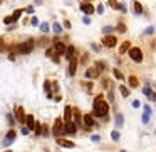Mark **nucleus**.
<instances>
[{
	"label": "nucleus",
	"instance_id": "obj_1",
	"mask_svg": "<svg viewBox=\"0 0 156 152\" xmlns=\"http://www.w3.org/2000/svg\"><path fill=\"white\" fill-rule=\"evenodd\" d=\"M109 112V104L102 100V94L96 95L94 99V107H92V115L94 117H106Z\"/></svg>",
	"mask_w": 156,
	"mask_h": 152
},
{
	"label": "nucleus",
	"instance_id": "obj_2",
	"mask_svg": "<svg viewBox=\"0 0 156 152\" xmlns=\"http://www.w3.org/2000/svg\"><path fill=\"white\" fill-rule=\"evenodd\" d=\"M32 48H34V40L29 38L27 42H22V44H19V45H15V52L20 54V55H27V54L32 52Z\"/></svg>",
	"mask_w": 156,
	"mask_h": 152
},
{
	"label": "nucleus",
	"instance_id": "obj_3",
	"mask_svg": "<svg viewBox=\"0 0 156 152\" xmlns=\"http://www.w3.org/2000/svg\"><path fill=\"white\" fill-rule=\"evenodd\" d=\"M52 134L56 135V137H60V135H66V124H64V119H60L57 117L56 120H54V127H52Z\"/></svg>",
	"mask_w": 156,
	"mask_h": 152
},
{
	"label": "nucleus",
	"instance_id": "obj_4",
	"mask_svg": "<svg viewBox=\"0 0 156 152\" xmlns=\"http://www.w3.org/2000/svg\"><path fill=\"white\" fill-rule=\"evenodd\" d=\"M128 54H129V59H131L133 62H136V64H141V62H143V50L139 47H131Z\"/></svg>",
	"mask_w": 156,
	"mask_h": 152
},
{
	"label": "nucleus",
	"instance_id": "obj_5",
	"mask_svg": "<svg viewBox=\"0 0 156 152\" xmlns=\"http://www.w3.org/2000/svg\"><path fill=\"white\" fill-rule=\"evenodd\" d=\"M102 45L107 48H113L117 45V38L114 37V35H104V38H102Z\"/></svg>",
	"mask_w": 156,
	"mask_h": 152
},
{
	"label": "nucleus",
	"instance_id": "obj_6",
	"mask_svg": "<svg viewBox=\"0 0 156 152\" xmlns=\"http://www.w3.org/2000/svg\"><path fill=\"white\" fill-rule=\"evenodd\" d=\"M79 9H81V12H84L86 15H92L94 13V5L91 3V2H81V5H79Z\"/></svg>",
	"mask_w": 156,
	"mask_h": 152
},
{
	"label": "nucleus",
	"instance_id": "obj_7",
	"mask_svg": "<svg viewBox=\"0 0 156 152\" xmlns=\"http://www.w3.org/2000/svg\"><path fill=\"white\" fill-rule=\"evenodd\" d=\"M54 50H56L57 55H66V52H67V45H66L62 40H57V42L54 44Z\"/></svg>",
	"mask_w": 156,
	"mask_h": 152
},
{
	"label": "nucleus",
	"instance_id": "obj_8",
	"mask_svg": "<svg viewBox=\"0 0 156 152\" xmlns=\"http://www.w3.org/2000/svg\"><path fill=\"white\" fill-rule=\"evenodd\" d=\"M99 74H101V70H99L98 67H89L84 75H86V79H98Z\"/></svg>",
	"mask_w": 156,
	"mask_h": 152
},
{
	"label": "nucleus",
	"instance_id": "obj_9",
	"mask_svg": "<svg viewBox=\"0 0 156 152\" xmlns=\"http://www.w3.org/2000/svg\"><path fill=\"white\" fill-rule=\"evenodd\" d=\"M72 120L76 122V125L77 127H81L82 125V117H81V112H79V109H76V107H72Z\"/></svg>",
	"mask_w": 156,
	"mask_h": 152
},
{
	"label": "nucleus",
	"instance_id": "obj_10",
	"mask_svg": "<svg viewBox=\"0 0 156 152\" xmlns=\"http://www.w3.org/2000/svg\"><path fill=\"white\" fill-rule=\"evenodd\" d=\"M76 134H77V125H76V122L72 120V122L66 124V135H76Z\"/></svg>",
	"mask_w": 156,
	"mask_h": 152
},
{
	"label": "nucleus",
	"instance_id": "obj_11",
	"mask_svg": "<svg viewBox=\"0 0 156 152\" xmlns=\"http://www.w3.org/2000/svg\"><path fill=\"white\" fill-rule=\"evenodd\" d=\"M25 117H27V115L24 112V107H17V109H15V119H17L20 124H25Z\"/></svg>",
	"mask_w": 156,
	"mask_h": 152
},
{
	"label": "nucleus",
	"instance_id": "obj_12",
	"mask_svg": "<svg viewBox=\"0 0 156 152\" xmlns=\"http://www.w3.org/2000/svg\"><path fill=\"white\" fill-rule=\"evenodd\" d=\"M77 64H79V62H77V59H76V57L69 60V72H67V74H69L71 77L76 74V70H77Z\"/></svg>",
	"mask_w": 156,
	"mask_h": 152
},
{
	"label": "nucleus",
	"instance_id": "obj_13",
	"mask_svg": "<svg viewBox=\"0 0 156 152\" xmlns=\"http://www.w3.org/2000/svg\"><path fill=\"white\" fill-rule=\"evenodd\" d=\"M64 122L67 124V122H72V107L71 105H67L66 109H64Z\"/></svg>",
	"mask_w": 156,
	"mask_h": 152
},
{
	"label": "nucleus",
	"instance_id": "obj_14",
	"mask_svg": "<svg viewBox=\"0 0 156 152\" xmlns=\"http://www.w3.org/2000/svg\"><path fill=\"white\" fill-rule=\"evenodd\" d=\"M57 144H59V145H62V147H67V149H72V147H76V144L72 142V141L62 139V137H59V139H57Z\"/></svg>",
	"mask_w": 156,
	"mask_h": 152
},
{
	"label": "nucleus",
	"instance_id": "obj_15",
	"mask_svg": "<svg viewBox=\"0 0 156 152\" xmlns=\"http://www.w3.org/2000/svg\"><path fill=\"white\" fill-rule=\"evenodd\" d=\"M82 120H84V125H86L87 129H91V127L94 125V115H92V114H86L84 117H82Z\"/></svg>",
	"mask_w": 156,
	"mask_h": 152
},
{
	"label": "nucleus",
	"instance_id": "obj_16",
	"mask_svg": "<svg viewBox=\"0 0 156 152\" xmlns=\"http://www.w3.org/2000/svg\"><path fill=\"white\" fill-rule=\"evenodd\" d=\"M133 12L134 15H143V5L138 0H133Z\"/></svg>",
	"mask_w": 156,
	"mask_h": 152
},
{
	"label": "nucleus",
	"instance_id": "obj_17",
	"mask_svg": "<svg viewBox=\"0 0 156 152\" xmlns=\"http://www.w3.org/2000/svg\"><path fill=\"white\" fill-rule=\"evenodd\" d=\"M129 48H131V42H129V40H124V42L121 44V47H119V54L124 55V54L129 52Z\"/></svg>",
	"mask_w": 156,
	"mask_h": 152
},
{
	"label": "nucleus",
	"instance_id": "obj_18",
	"mask_svg": "<svg viewBox=\"0 0 156 152\" xmlns=\"http://www.w3.org/2000/svg\"><path fill=\"white\" fill-rule=\"evenodd\" d=\"M114 124H116L117 129L124 125V115L121 114V112H117V114H116V117H114Z\"/></svg>",
	"mask_w": 156,
	"mask_h": 152
},
{
	"label": "nucleus",
	"instance_id": "obj_19",
	"mask_svg": "<svg viewBox=\"0 0 156 152\" xmlns=\"http://www.w3.org/2000/svg\"><path fill=\"white\" fill-rule=\"evenodd\" d=\"M128 84H129L131 89H136V87L139 85V80H138L136 75H129V77H128Z\"/></svg>",
	"mask_w": 156,
	"mask_h": 152
},
{
	"label": "nucleus",
	"instance_id": "obj_20",
	"mask_svg": "<svg viewBox=\"0 0 156 152\" xmlns=\"http://www.w3.org/2000/svg\"><path fill=\"white\" fill-rule=\"evenodd\" d=\"M66 57H67V60H71V59H74V57H76V47H74V45H69V47H67Z\"/></svg>",
	"mask_w": 156,
	"mask_h": 152
},
{
	"label": "nucleus",
	"instance_id": "obj_21",
	"mask_svg": "<svg viewBox=\"0 0 156 152\" xmlns=\"http://www.w3.org/2000/svg\"><path fill=\"white\" fill-rule=\"evenodd\" d=\"M25 124H27V127H29V129H34V127H35V120H34V115H27V117H25Z\"/></svg>",
	"mask_w": 156,
	"mask_h": 152
},
{
	"label": "nucleus",
	"instance_id": "obj_22",
	"mask_svg": "<svg viewBox=\"0 0 156 152\" xmlns=\"http://www.w3.org/2000/svg\"><path fill=\"white\" fill-rule=\"evenodd\" d=\"M107 3H109L111 9H114V10H121V5H123V3H119L117 0H107Z\"/></svg>",
	"mask_w": 156,
	"mask_h": 152
},
{
	"label": "nucleus",
	"instance_id": "obj_23",
	"mask_svg": "<svg viewBox=\"0 0 156 152\" xmlns=\"http://www.w3.org/2000/svg\"><path fill=\"white\" fill-rule=\"evenodd\" d=\"M52 30H54V34H60L62 30H64V25H60L57 22H54V25H52Z\"/></svg>",
	"mask_w": 156,
	"mask_h": 152
},
{
	"label": "nucleus",
	"instance_id": "obj_24",
	"mask_svg": "<svg viewBox=\"0 0 156 152\" xmlns=\"http://www.w3.org/2000/svg\"><path fill=\"white\" fill-rule=\"evenodd\" d=\"M116 30V27H111V25H106V27H102V34L104 35H111L113 32Z\"/></svg>",
	"mask_w": 156,
	"mask_h": 152
},
{
	"label": "nucleus",
	"instance_id": "obj_25",
	"mask_svg": "<svg viewBox=\"0 0 156 152\" xmlns=\"http://www.w3.org/2000/svg\"><path fill=\"white\" fill-rule=\"evenodd\" d=\"M116 30L119 32V34H124V32L128 30L126 24H124V22H119V24H117V27H116Z\"/></svg>",
	"mask_w": 156,
	"mask_h": 152
},
{
	"label": "nucleus",
	"instance_id": "obj_26",
	"mask_svg": "<svg viewBox=\"0 0 156 152\" xmlns=\"http://www.w3.org/2000/svg\"><path fill=\"white\" fill-rule=\"evenodd\" d=\"M39 29H40V32H44V34H47V32H49V30H50V25H49V24H47V22H42V24H40V25H39Z\"/></svg>",
	"mask_w": 156,
	"mask_h": 152
},
{
	"label": "nucleus",
	"instance_id": "obj_27",
	"mask_svg": "<svg viewBox=\"0 0 156 152\" xmlns=\"http://www.w3.org/2000/svg\"><path fill=\"white\" fill-rule=\"evenodd\" d=\"M113 74H114V77H116L117 80H124V75H123V72L119 69H113Z\"/></svg>",
	"mask_w": 156,
	"mask_h": 152
},
{
	"label": "nucleus",
	"instance_id": "obj_28",
	"mask_svg": "<svg viewBox=\"0 0 156 152\" xmlns=\"http://www.w3.org/2000/svg\"><path fill=\"white\" fill-rule=\"evenodd\" d=\"M119 92H121V95L126 99V97H129V89L128 87H124V85H119Z\"/></svg>",
	"mask_w": 156,
	"mask_h": 152
},
{
	"label": "nucleus",
	"instance_id": "obj_29",
	"mask_svg": "<svg viewBox=\"0 0 156 152\" xmlns=\"http://www.w3.org/2000/svg\"><path fill=\"white\" fill-rule=\"evenodd\" d=\"M15 137H17V132H15V130H14V129H10L9 132H7V139H9V141H12V142H14V141H15Z\"/></svg>",
	"mask_w": 156,
	"mask_h": 152
},
{
	"label": "nucleus",
	"instance_id": "obj_30",
	"mask_svg": "<svg viewBox=\"0 0 156 152\" xmlns=\"http://www.w3.org/2000/svg\"><path fill=\"white\" fill-rule=\"evenodd\" d=\"M24 12H25V10H14V13H12V17H14V22H17Z\"/></svg>",
	"mask_w": 156,
	"mask_h": 152
},
{
	"label": "nucleus",
	"instance_id": "obj_31",
	"mask_svg": "<svg viewBox=\"0 0 156 152\" xmlns=\"http://www.w3.org/2000/svg\"><path fill=\"white\" fill-rule=\"evenodd\" d=\"M119 137H121L119 130H113V132H111V139H113L114 142H117V141H119Z\"/></svg>",
	"mask_w": 156,
	"mask_h": 152
},
{
	"label": "nucleus",
	"instance_id": "obj_32",
	"mask_svg": "<svg viewBox=\"0 0 156 152\" xmlns=\"http://www.w3.org/2000/svg\"><path fill=\"white\" fill-rule=\"evenodd\" d=\"M155 34V27L153 25H149L148 29H144V32H143V35H153Z\"/></svg>",
	"mask_w": 156,
	"mask_h": 152
},
{
	"label": "nucleus",
	"instance_id": "obj_33",
	"mask_svg": "<svg viewBox=\"0 0 156 152\" xmlns=\"http://www.w3.org/2000/svg\"><path fill=\"white\" fill-rule=\"evenodd\" d=\"M96 67H98L99 70H106V62H102V60H99V62H96Z\"/></svg>",
	"mask_w": 156,
	"mask_h": 152
},
{
	"label": "nucleus",
	"instance_id": "obj_34",
	"mask_svg": "<svg viewBox=\"0 0 156 152\" xmlns=\"http://www.w3.org/2000/svg\"><path fill=\"white\" fill-rule=\"evenodd\" d=\"M3 24H5V25H12V24H15V22H14V17H12V15L5 17V19H3Z\"/></svg>",
	"mask_w": 156,
	"mask_h": 152
},
{
	"label": "nucleus",
	"instance_id": "obj_35",
	"mask_svg": "<svg viewBox=\"0 0 156 152\" xmlns=\"http://www.w3.org/2000/svg\"><path fill=\"white\" fill-rule=\"evenodd\" d=\"M149 115H151V114L144 112V114H143V117H141V122H143V124H149Z\"/></svg>",
	"mask_w": 156,
	"mask_h": 152
},
{
	"label": "nucleus",
	"instance_id": "obj_36",
	"mask_svg": "<svg viewBox=\"0 0 156 152\" xmlns=\"http://www.w3.org/2000/svg\"><path fill=\"white\" fill-rule=\"evenodd\" d=\"M96 12H98V15H102V13H104V5L99 3L98 7H96Z\"/></svg>",
	"mask_w": 156,
	"mask_h": 152
},
{
	"label": "nucleus",
	"instance_id": "obj_37",
	"mask_svg": "<svg viewBox=\"0 0 156 152\" xmlns=\"http://www.w3.org/2000/svg\"><path fill=\"white\" fill-rule=\"evenodd\" d=\"M34 130H35V135H40V134H42V125H40V124H35Z\"/></svg>",
	"mask_w": 156,
	"mask_h": 152
},
{
	"label": "nucleus",
	"instance_id": "obj_38",
	"mask_svg": "<svg viewBox=\"0 0 156 152\" xmlns=\"http://www.w3.org/2000/svg\"><path fill=\"white\" fill-rule=\"evenodd\" d=\"M30 25H34V27L40 25V24H39V19H37V17H32V19H30Z\"/></svg>",
	"mask_w": 156,
	"mask_h": 152
},
{
	"label": "nucleus",
	"instance_id": "obj_39",
	"mask_svg": "<svg viewBox=\"0 0 156 152\" xmlns=\"http://www.w3.org/2000/svg\"><path fill=\"white\" fill-rule=\"evenodd\" d=\"M42 135H44V137H49V135H50V134H49V129H47L45 125H42Z\"/></svg>",
	"mask_w": 156,
	"mask_h": 152
},
{
	"label": "nucleus",
	"instance_id": "obj_40",
	"mask_svg": "<svg viewBox=\"0 0 156 152\" xmlns=\"http://www.w3.org/2000/svg\"><path fill=\"white\" fill-rule=\"evenodd\" d=\"M133 107H134V109H139V107H141V102H139V100H138V99H134V100H133Z\"/></svg>",
	"mask_w": 156,
	"mask_h": 152
},
{
	"label": "nucleus",
	"instance_id": "obj_41",
	"mask_svg": "<svg viewBox=\"0 0 156 152\" xmlns=\"http://www.w3.org/2000/svg\"><path fill=\"white\" fill-rule=\"evenodd\" d=\"M107 99H109V102H114V94H113V90L107 92Z\"/></svg>",
	"mask_w": 156,
	"mask_h": 152
},
{
	"label": "nucleus",
	"instance_id": "obj_42",
	"mask_svg": "<svg viewBox=\"0 0 156 152\" xmlns=\"http://www.w3.org/2000/svg\"><path fill=\"white\" fill-rule=\"evenodd\" d=\"M82 24H86V25H89V24H91V17H89V15H86V17H82Z\"/></svg>",
	"mask_w": 156,
	"mask_h": 152
},
{
	"label": "nucleus",
	"instance_id": "obj_43",
	"mask_svg": "<svg viewBox=\"0 0 156 152\" xmlns=\"http://www.w3.org/2000/svg\"><path fill=\"white\" fill-rule=\"evenodd\" d=\"M91 141H92V142H99V141H101V135H91Z\"/></svg>",
	"mask_w": 156,
	"mask_h": 152
},
{
	"label": "nucleus",
	"instance_id": "obj_44",
	"mask_svg": "<svg viewBox=\"0 0 156 152\" xmlns=\"http://www.w3.org/2000/svg\"><path fill=\"white\" fill-rule=\"evenodd\" d=\"M7 119H9V124H10V125H14V124H15V119H14V117H12V115H7Z\"/></svg>",
	"mask_w": 156,
	"mask_h": 152
},
{
	"label": "nucleus",
	"instance_id": "obj_45",
	"mask_svg": "<svg viewBox=\"0 0 156 152\" xmlns=\"http://www.w3.org/2000/svg\"><path fill=\"white\" fill-rule=\"evenodd\" d=\"M62 25H64V29H71V22H69V20H64V24H62Z\"/></svg>",
	"mask_w": 156,
	"mask_h": 152
},
{
	"label": "nucleus",
	"instance_id": "obj_46",
	"mask_svg": "<svg viewBox=\"0 0 156 152\" xmlns=\"http://www.w3.org/2000/svg\"><path fill=\"white\" fill-rule=\"evenodd\" d=\"M91 48H92L94 52H99V45H96V44H91Z\"/></svg>",
	"mask_w": 156,
	"mask_h": 152
},
{
	"label": "nucleus",
	"instance_id": "obj_47",
	"mask_svg": "<svg viewBox=\"0 0 156 152\" xmlns=\"http://www.w3.org/2000/svg\"><path fill=\"white\" fill-rule=\"evenodd\" d=\"M148 99H149V100H153V102H156V92H153V94L149 95Z\"/></svg>",
	"mask_w": 156,
	"mask_h": 152
},
{
	"label": "nucleus",
	"instance_id": "obj_48",
	"mask_svg": "<svg viewBox=\"0 0 156 152\" xmlns=\"http://www.w3.org/2000/svg\"><path fill=\"white\" fill-rule=\"evenodd\" d=\"M29 127H22V134H25V135H27V134H29Z\"/></svg>",
	"mask_w": 156,
	"mask_h": 152
},
{
	"label": "nucleus",
	"instance_id": "obj_49",
	"mask_svg": "<svg viewBox=\"0 0 156 152\" xmlns=\"http://www.w3.org/2000/svg\"><path fill=\"white\" fill-rule=\"evenodd\" d=\"M144 112H148V114H151V107H149V105H144Z\"/></svg>",
	"mask_w": 156,
	"mask_h": 152
},
{
	"label": "nucleus",
	"instance_id": "obj_50",
	"mask_svg": "<svg viewBox=\"0 0 156 152\" xmlns=\"http://www.w3.org/2000/svg\"><path fill=\"white\" fill-rule=\"evenodd\" d=\"M10 144H12V141H9V139L5 137V139H3V145H10Z\"/></svg>",
	"mask_w": 156,
	"mask_h": 152
},
{
	"label": "nucleus",
	"instance_id": "obj_51",
	"mask_svg": "<svg viewBox=\"0 0 156 152\" xmlns=\"http://www.w3.org/2000/svg\"><path fill=\"white\" fill-rule=\"evenodd\" d=\"M25 12H27V13H34V7H27Z\"/></svg>",
	"mask_w": 156,
	"mask_h": 152
},
{
	"label": "nucleus",
	"instance_id": "obj_52",
	"mask_svg": "<svg viewBox=\"0 0 156 152\" xmlns=\"http://www.w3.org/2000/svg\"><path fill=\"white\" fill-rule=\"evenodd\" d=\"M121 12H123V13H126V12H128V9H126V5H121Z\"/></svg>",
	"mask_w": 156,
	"mask_h": 152
},
{
	"label": "nucleus",
	"instance_id": "obj_53",
	"mask_svg": "<svg viewBox=\"0 0 156 152\" xmlns=\"http://www.w3.org/2000/svg\"><path fill=\"white\" fill-rule=\"evenodd\" d=\"M42 2H44V0H34V3H35V5H42Z\"/></svg>",
	"mask_w": 156,
	"mask_h": 152
},
{
	"label": "nucleus",
	"instance_id": "obj_54",
	"mask_svg": "<svg viewBox=\"0 0 156 152\" xmlns=\"http://www.w3.org/2000/svg\"><path fill=\"white\" fill-rule=\"evenodd\" d=\"M87 55H84V57H82V59H81V62H82V64H84V62H87Z\"/></svg>",
	"mask_w": 156,
	"mask_h": 152
},
{
	"label": "nucleus",
	"instance_id": "obj_55",
	"mask_svg": "<svg viewBox=\"0 0 156 152\" xmlns=\"http://www.w3.org/2000/svg\"><path fill=\"white\" fill-rule=\"evenodd\" d=\"M84 2H91V0H84Z\"/></svg>",
	"mask_w": 156,
	"mask_h": 152
},
{
	"label": "nucleus",
	"instance_id": "obj_56",
	"mask_svg": "<svg viewBox=\"0 0 156 152\" xmlns=\"http://www.w3.org/2000/svg\"><path fill=\"white\" fill-rule=\"evenodd\" d=\"M119 152H126V151H119Z\"/></svg>",
	"mask_w": 156,
	"mask_h": 152
},
{
	"label": "nucleus",
	"instance_id": "obj_57",
	"mask_svg": "<svg viewBox=\"0 0 156 152\" xmlns=\"http://www.w3.org/2000/svg\"><path fill=\"white\" fill-rule=\"evenodd\" d=\"M5 152H12V151H5Z\"/></svg>",
	"mask_w": 156,
	"mask_h": 152
}]
</instances>
